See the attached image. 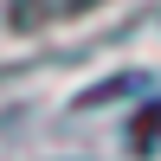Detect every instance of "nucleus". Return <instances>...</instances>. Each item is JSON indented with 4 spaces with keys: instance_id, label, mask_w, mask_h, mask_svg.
Instances as JSON below:
<instances>
[{
    "instance_id": "f257e3e1",
    "label": "nucleus",
    "mask_w": 161,
    "mask_h": 161,
    "mask_svg": "<svg viewBox=\"0 0 161 161\" xmlns=\"http://www.w3.org/2000/svg\"><path fill=\"white\" fill-rule=\"evenodd\" d=\"M97 0H19V26H52V19H77Z\"/></svg>"
}]
</instances>
